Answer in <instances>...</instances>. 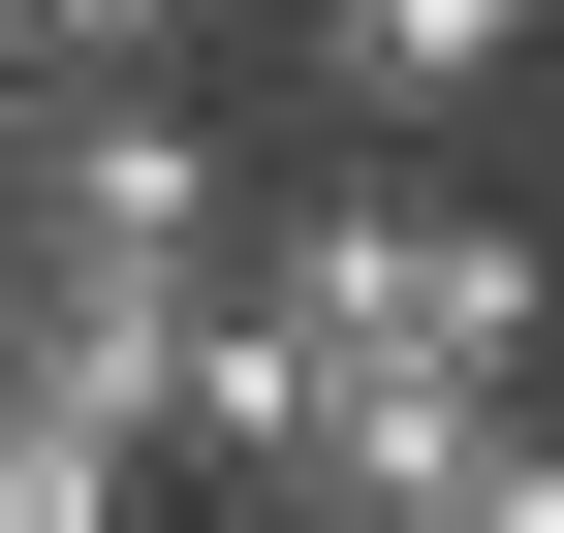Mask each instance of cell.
<instances>
[{
  "label": "cell",
  "mask_w": 564,
  "mask_h": 533,
  "mask_svg": "<svg viewBox=\"0 0 564 533\" xmlns=\"http://www.w3.org/2000/svg\"><path fill=\"white\" fill-rule=\"evenodd\" d=\"M533 95V0H282V157H470Z\"/></svg>",
  "instance_id": "6da1fadb"
},
{
  "label": "cell",
  "mask_w": 564,
  "mask_h": 533,
  "mask_svg": "<svg viewBox=\"0 0 564 533\" xmlns=\"http://www.w3.org/2000/svg\"><path fill=\"white\" fill-rule=\"evenodd\" d=\"M220 188H251V126L188 95V63H63L0 220H63V251H220Z\"/></svg>",
  "instance_id": "7a4b0ae2"
},
{
  "label": "cell",
  "mask_w": 564,
  "mask_h": 533,
  "mask_svg": "<svg viewBox=\"0 0 564 533\" xmlns=\"http://www.w3.org/2000/svg\"><path fill=\"white\" fill-rule=\"evenodd\" d=\"M188 314H220V251H63V220H0V377H32V409L158 439V409H188Z\"/></svg>",
  "instance_id": "3957f363"
},
{
  "label": "cell",
  "mask_w": 564,
  "mask_h": 533,
  "mask_svg": "<svg viewBox=\"0 0 564 533\" xmlns=\"http://www.w3.org/2000/svg\"><path fill=\"white\" fill-rule=\"evenodd\" d=\"M126 502H158V439H95V409L0 377V533H126Z\"/></svg>",
  "instance_id": "277c9868"
},
{
  "label": "cell",
  "mask_w": 564,
  "mask_h": 533,
  "mask_svg": "<svg viewBox=\"0 0 564 533\" xmlns=\"http://www.w3.org/2000/svg\"><path fill=\"white\" fill-rule=\"evenodd\" d=\"M32 95H63V63H32V32H0V188H32Z\"/></svg>",
  "instance_id": "5b68a950"
}]
</instances>
